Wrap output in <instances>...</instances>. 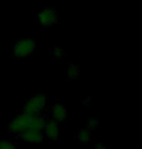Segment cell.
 <instances>
[{
  "instance_id": "cell-3",
  "label": "cell",
  "mask_w": 142,
  "mask_h": 149,
  "mask_svg": "<svg viewBox=\"0 0 142 149\" xmlns=\"http://www.w3.org/2000/svg\"><path fill=\"white\" fill-rule=\"evenodd\" d=\"M48 103V95L45 93L31 95L23 103L22 111L29 115L43 114Z\"/></svg>"
},
{
  "instance_id": "cell-5",
  "label": "cell",
  "mask_w": 142,
  "mask_h": 149,
  "mask_svg": "<svg viewBox=\"0 0 142 149\" xmlns=\"http://www.w3.org/2000/svg\"><path fill=\"white\" fill-rule=\"evenodd\" d=\"M44 136L51 142H59L61 139L60 125L49 118L43 129Z\"/></svg>"
},
{
  "instance_id": "cell-8",
  "label": "cell",
  "mask_w": 142,
  "mask_h": 149,
  "mask_svg": "<svg viewBox=\"0 0 142 149\" xmlns=\"http://www.w3.org/2000/svg\"><path fill=\"white\" fill-rule=\"evenodd\" d=\"M93 132V131H92L87 127L81 128V129L76 133V136H75V138H76V139L80 142L81 144L85 145V144H88L89 142L92 141Z\"/></svg>"
},
{
  "instance_id": "cell-1",
  "label": "cell",
  "mask_w": 142,
  "mask_h": 149,
  "mask_svg": "<svg viewBox=\"0 0 142 149\" xmlns=\"http://www.w3.org/2000/svg\"><path fill=\"white\" fill-rule=\"evenodd\" d=\"M48 120H49V116L44 113L38 115H29L23 111H20L9 121L7 131L9 135L13 136L26 130L43 131Z\"/></svg>"
},
{
  "instance_id": "cell-2",
  "label": "cell",
  "mask_w": 142,
  "mask_h": 149,
  "mask_svg": "<svg viewBox=\"0 0 142 149\" xmlns=\"http://www.w3.org/2000/svg\"><path fill=\"white\" fill-rule=\"evenodd\" d=\"M36 52V39L34 37L22 38L12 45L11 53L16 59H25Z\"/></svg>"
},
{
  "instance_id": "cell-12",
  "label": "cell",
  "mask_w": 142,
  "mask_h": 149,
  "mask_svg": "<svg viewBox=\"0 0 142 149\" xmlns=\"http://www.w3.org/2000/svg\"><path fill=\"white\" fill-rule=\"evenodd\" d=\"M51 53H52V55H55L57 58H62L65 56V52L62 49H59V47H56L53 50H51Z\"/></svg>"
},
{
  "instance_id": "cell-10",
  "label": "cell",
  "mask_w": 142,
  "mask_h": 149,
  "mask_svg": "<svg viewBox=\"0 0 142 149\" xmlns=\"http://www.w3.org/2000/svg\"><path fill=\"white\" fill-rule=\"evenodd\" d=\"M0 149H18V145L7 139H0Z\"/></svg>"
},
{
  "instance_id": "cell-4",
  "label": "cell",
  "mask_w": 142,
  "mask_h": 149,
  "mask_svg": "<svg viewBox=\"0 0 142 149\" xmlns=\"http://www.w3.org/2000/svg\"><path fill=\"white\" fill-rule=\"evenodd\" d=\"M36 22L43 28H50L59 22V13L54 7H44L36 14Z\"/></svg>"
},
{
  "instance_id": "cell-6",
  "label": "cell",
  "mask_w": 142,
  "mask_h": 149,
  "mask_svg": "<svg viewBox=\"0 0 142 149\" xmlns=\"http://www.w3.org/2000/svg\"><path fill=\"white\" fill-rule=\"evenodd\" d=\"M14 138L20 139V141H26L32 144L42 143L45 139L43 131L40 130H26L25 132L15 136Z\"/></svg>"
},
{
  "instance_id": "cell-7",
  "label": "cell",
  "mask_w": 142,
  "mask_h": 149,
  "mask_svg": "<svg viewBox=\"0 0 142 149\" xmlns=\"http://www.w3.org/2000/svg\"><path fill=\"white\" fill-rule=\"evenodd\" d=\"M50 119H52V120L57 122L59 125H61L63 122H65L67 120V108H66V106L57 103L54 106L52 111H51Z\"/></svg>"
},
{
  "instance_id": "cell-11",
  "label": "cell",
  "mask_w": 142,
  "mask_h": 149,
  "mask_svg": "<svg viewBox=\"0 0 142 149\" xmlns=\"http://www.w3.org/2000/svg\"><path fill=\"white\" fill-rule=\"evenodd\" d=\"M86 127L89 128L92 131L97 130L98 128V121L96 118H87L86 119Z\"/></svg>"
},
{
  "instance_id": "cell-13",
  "label": "cell",
  "mask_w": 142,
  "mask_h": 149,
  "mask_svg": "<svg viewBox=\"0 0 142 149\" xmlns=\"http://www.w3.org/2000/svg\"><path fill=\"white\" fill-rule=\"evenodd\" d=\"M93 149H108V147L105 143H97L96 145H95Z\"/></svg>"
},
{
  "instance_id": "cell-9",
  "label": "cell",
  "mask_w": 142,
  "mask_h": 149,
  "mask_svg": "<svg viewBox=\"0 0 142 149\" xmlns=\"http://www.w3.org/2000/svg\"><path fill=\"white\" fill-rule=\"evenodd\" d=\"M67 73H68V80L79 79L80 69H79V67L76 66V65L69 63L68 68H67Z\"/></svg>"
}]
</instances>
